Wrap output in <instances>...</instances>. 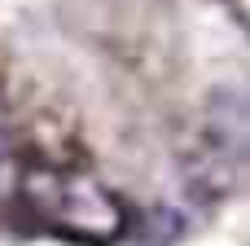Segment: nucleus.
<instances>
[{
    "label": "nucleus",
    "instance_id": "2",
    "mask_svg": "<svg viewBox=\"0 0 250 246\" xmlns=\"http://www.w3.org/2000/svg\"><path fill=\"white\" fill-rule=\"evenodd\" d=\"M215 136L224 150L250 158V88H224L215 97Z\"/></svg>",
    "mask_w": 250,
    "mask_h": 246
},
{
    "label": "nucleus",
    "instance_id": "1",
    "mask_svg": "<svg viewBox=\"0 0 250 246\" xmlns=\"http://www.w3.org/2000/svg\"><path fill=\"white\" fill-rule=\"evenodd\" d=\"M22 202L44 229L75 242H114L127 229L123 202L88 172L31 167L22 176Z\"/></svg>",
    "mask_w": 250,
    "mask_h": 246
},
{
    "label": "nucleus",
    "instance_id": "3",
    "mask_svg": "<svg viewBox=\"0 0 250 246\" xmlns=\"http://www.w3.org/2000/svg\"><path fill=\"white\" fill-rule=\"evenodd\" d=\"M9 145H13V136H9V119H4V110H0V167H4V158H9Z\"/></svg>",
    "mask_w": 250,
    "mask_h": 246
},
{
    "label": "nucleus",
    "instance_id": "4",
    "mask_svg": "<svg viewBox=\"0 0 250 246\" xmlns=\"http://www.w3.org/2000/svg\"><path fill=\"white\" fill-rule=\"evenodd\" d=\"M233 9H237V18L246 22V31H250V0H233Z\"/></svg>",
    "mask_w": 250,
    "mask_h": 246
}]
</instances>
